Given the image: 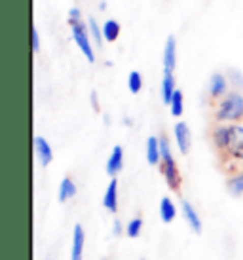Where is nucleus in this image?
Returning a JSON list of instances; mask_svg holds the SVG:
<instances>
[{"instance_id": "f257e3e1", "label": "nucleus", "mask_w": 243, "mask_h": 260, "mask_svg": "<svg viewBox=\"0 0 243 260\" xmlns=\"http://www.w3.org/2000/svg\"><path fill=\"white\" fill-rule=\"evenodd\" d=\"M213 118L217 123H239L243 120V93L228 91L222 99L215 103Z\"/></svg>"}, {"instance_id": "f03ea898", "label": "nucleus", "mask_w": 243, "mask_h": 260, "mask_svg": "<svg viewBox=\"0 0 243 260\" xmlns=\"http://www.w3.org/2000/svg\"><path fill=\"white\" fill-rule=\"evenodd\" d=\"M160 150H162V164H160V169H162V175H164L165 182L169 190L173 192H179L180 184H183V177H180L179 166L173 158L171 146H169V141L165 135L160 137Z\"/></svg>"}, {"instance_id": "7ed1b4c3", "label": "nucleus", "mask_w": 243, "mask_h": 260, "mask_svg": "<svg viewBox=\"0 0 243 260\" xmlns=\"http://www.w3.org/2000/svg\"><path fill=\"white\" fill-rule=\"evenodd\" d=\"M222 158H226L232 166H237V171L243 167V125L241 123H232V141Z\"/></svg>"}, {"instance_id": "20e7f679", "label": "nucleus", "mask_w": 243, "mask_h": 260, "mask_svg": "<svg viewBox=\"0 0 243 260\" xmlns=\"http://www.w3.org/2000/svg\"><path fill=\"white\" fill-rule=\"evenodd\" d=\"M72 30V38L78 46V50L84 53V57L89 61V63H95V50H93V42L92 37H89V29H87L86 23H78L71 27Z\"/></svg>"}, {"instance_id": "39448f33", "label": "nucleus", "mask_w": 243, "mask_h": 260, "mask_svg": "<svg viewBox=\"0 0 243 260\" xmlns=\"http://www.w3.org/2000/svg\"><path fill=\"white\" fill-rule=\"evenodd\" d=\"M232 141V123H217L211 129V143L219 154H224Z\"/></svg>"}, {"instance_id": "423d86ee", "label": "nucleus", "mask_w": 243, "mask_h": 260, "mask_svg": "<svg viewBox=\"0 0 243 260\" xmlns=\"http://www.w3.org/2000/svg\"><path fill=\"white\" fill-rule=\"evenodd\" d=\"M173 137H175V143L179 146V152L183 156H186L190 148H192V133H190V127L186 122H177L175 127H173Z\"/></svg>"}, {"instance_id": "0eeeda50", "label": "nucleus", "mask_w": 243, "mask_h": 260, "mask_svg": "<svg viewBox=\"0 0 243 260\" xmlns=\"http://www.w3.org/2000/svg\"><path fill=\"white\" fill-rule=\"evenodd\" d=\"M207 93L213 101H219L224 95L228 93V78L222 73H213L211 78H209V86H207Z\"/></svg>"}, {"instance_id": "6e6552de", "label": "nucleus", "mask_w": 243, "mask_h": 260, "mask_svg": "<svg viewBox=\"0 0 243 260\" xmlns=\"http://www.w3.org/2000/svg\"><path fill=\"white\" fill-rule=\"evenodd\" d=\"M84 243H86V232L82 224H76L72 230V245H71V260L84 258Z\"/></svg>"}, {"instance_id": "1a4fd4ad", "label": "nucleus", "mask_w": 243, "mask_h": 260, "mask_svg": "<svg viewBox=\"0 0 243 260\" xmlns=\"http://www.w3.org/2000/svg\"><path fill=\"white\" fill-rule=\"evenodd\" d=\"M33 143H35V154H36V158H38V161H40L44 167L50 166L51 161H53V150H51L50 143L44 137H40V135H36Z\"/></svg>"}, {"instance_id": "9d476101", "label": "nucleus", "mask_w": 243, "mask_h": 260, "mask_svg": "<svg viewBox=\"0 0 243 260\" xmlns=\"http://www.w3.org/2000/svg\"><path fill=\"white\" fill-rule=\"evenodd\" d=\"M103 207L108 213H118V179L112 177L108 182L105 196H103Z\"/></svg>"}, {"instance_id": "9b49d317", "label": "nucleus", "mask_w": 243, "mask_h": 260, "mask_svg": "<svg viewBox=\"0 0 243 260\" xmlns=\"http://www.w3.org/2000/svg\"><path fill=\"white\" fill-rule=\"evenodd\" d=\"M177 67V40L175 37H167L164 46V71L173 73Z\"/></svg>"}, {"instance_id": "f8f14e48", "label": "nucleus", "mask_w": 243, "mask_h": 260, "mask_svg": "<svg viewBox=\"0 0 243 260\" xmlns=\"http://www.w3.org/2000/svg\"><path fill=\"white\" fill-rule=\"evenodd\" d=\"M122 169H124V148L120 145H116L107 159V173L110 177H116Z\"/></svg>"}, {"instance_id": "ddd939ff", "label": "nucleus", "mask_w": 243, "mask_h": 260, "mask_svg": "<svg viewBox=\"0 0 243 260\" xmlns=\"http://www.w3.org/2000/svg\"><path fill=\"white\" fill-rule=\"evenodd\" d=\"M183 217H185L186 224H188L196 234H201L203 224H201V218H200V215H198V211L194 209V205L190 202H183Z\"/></svg>"}, {"instance_id": "4468645a", "label": "nucleus", "mask_w": 243, "mask_h": 260, "mask_svg": "<svg viewBox=\"0 0 243 260\" xmlns=\"http://www.w3.org/2000/svg\"><path fill=\"white\" fill-rule=\"evenodd\" d=\"M160 91H162V101H164V105H167V107H169L173 95H175V91H177V87H175V76H173V73H167V71H164V78H162Z\"/></svg>"}, {"instance_id": "2eb2a0df", "label": "nucleus", "mask_w": 243, "mask_h": 260, "mask_svg": "<svg viewBox=\"0 0 243 260\" xmlns=\"http://www.w3.org/2000/svg\"><path fill=\"white\" fill-rule=\"evenodd\" d=\"M146 161L150 166H160L162 164V150H160V137L146 139Z\"/></svg>"}, {"instance_id": "dca6fc26", "label": "nucleus", "mask_w": 243, "mask_h": 260, "mask_svg": "<svg viewBox=\"0 0 243 260\" xmlns=\"http://www.w3.org/2000/svg\"><path fill=\"white\" fill-rule=\"evenodd\" d=\"M76 192H78V188H76V182L72 181L71 177H65L63 181H61V184H59V202L61 203H67L69 200H72L74 196H76Z\"/></svg>"}, {"instance_id": "f3484780", "label": "nucleus", "mask_w": 243, "mask_h": 260, "mask_svg": "<svg viewBox=\"0 0 243 260\" xmlns=\"http://www.w3.org/2000/svg\"><path fill=\"white\" fill-rule=\"evenodd\" d=\"M175 217H177V207H175L173 200H169L165 196V198H162V202H160V218H162V222L169 224L175 220Z\"/></svg>"}, {"instance_id": "a211bd4d", "label": "nucleus", "mask_w": 243, "mask_h": 260, "mask_svg": "<svg viewBox=\"0 0 243 260\" xmlns=\"http://www.w3.org/2000/svg\"><path fill=\"white\" fill-rule=\"evenodd\" d=\"M226 190H228V194L234 196V198L243 196V167L226 181Z\"/></svg>"}, {"instance_id": "6ab92c4d", "label": "nucleus", "mask_w": 243, "mask_h": 260, "mask_svg": "<svg viewBox=\"0 0 243 260\" xmlns=\"http://www.w3.org/2000/svg\"><path fill=\"white\" fill-rule=\"evenodd\" d=\"M120 23L116 21V19H107V21L103 23V37H105V42H116L118 38H120Z\"/></svg>"}, {"instance_id": "aec40b11", "label": "nucleus", "mask_w": 243, "mask_h": 260, "mask_svg": "<svg viewBox=\"0 0 243 260\" xmlns=\"http://www.w3.org/2000/svg\"><path fill=\"white\" fill-rule=\"evenodd\" d=\"M87 29H89V37H92V42L95 48H103V42H105V37H103V27H99V23L95 17H89L87 19Z\"/></svg>"}, {"instance_id": "412c9836", "label": "nucleus", "mask_w": 243, "mask_h": 260, "mask_svg": "<svg viewBox=\"0 0 243 260\" xmlns=\"http://www.w3.org/2000/svg\"><path fill=\"white\" fill-rule=\"evenodd\" d=\"M169 110H171V114L175 116V118L183 116V112H185V97H183V91H180V89H177L175 95H173L171 103H169Z\"/></svg>"}, {"instance_id": "4be33fe9", "label": "nucleus", "mask_w": 243, "mask_h": 260, "mask_svg": "<svg viewBox=\"0 0 243 260\" xmlns=\"http://www.w3.org/2000/svg\"><path fill=\"white\" fill-rule=\"evenodd\" d=\"M143 218L141 217H135V218H131L128 222V226H126V236L131 239H135L141 236V230H143Z\"/></svg>"}, {"instance_id": "5701e85b", "label": "nucleus", "mask_w": 243, "mask_h": 260, "mask_svg": "<svg viewBox=\"0 0 243 260\" xmlns=\"http://www.w3.org/2000/svg\"><path fill=\"white\" fill-rule=\"evenodd\" d=\"M128 87L129 91L133 95H137L141 89H143V76H141V73L139 71H131L128 76Z\"/></svg>"}, {"instance_id": "b1692460", "label": "nucleus", "mask_w": 243, "mask_h": 260, "mask_svg": "<svg viewBox=\"0 0 243 260\" xmlns=\"http://www.w3.org/2000/svg\"><path fill=\"white\" fill-rule=\"evenodd\" d=\"M228 82H232V86H236L237 89H243V74L236 69L228 71Z\"/></svg>"}, {"instance_id": "393cba45", "label": "nucleus", "mask_w": 243, "mask_h": 260, "mask_svg": "<svg viewBox=\"0 0 243 260\" xmlns=\"http://www.w3.org/2000/svg\"><path fill=\"white\" fill-rule=\"evenodd\" d=\"M67 21H69L71 27L82 23V12H80V8H71V10H69V17H67Z\"/></svg>"}, {"instance_id": "a878e982", "label": "nucleus", "mask_w": 243, "mask_h": 260, "mask_svg": "<svg viewBox=\"0 0 243 260\" xmlns=\"http://www.w3.org/2000/svg\"><path fill=\"white\" fill-rule=\"evenodd\" d=\"M31 48H33V53H38V51H40V35H38V29H36V27L31 29Z\"/></svg>"}, {"instance_id": "bb28decb", "label": "nucleus", "mask_w": 243, "mask_h": 260, "mask_svg": "<svg viewBox=\"0 0 243 260\" xmlns=\"http://www.w3.org/2000/svg\"><path fill=\"white\" fill-rule=\"evenodd\" d=\"M122 230L126 232V228H122V222H120V220H114V224H112V236H114V238L122 236Z\"/></svg>"}, {"instance_id": "cd10ccee", "label": "nucleus", "mask_w": 243, "mask_h": 260, "mask_svg": "<svg viewBox=\"0 0 243 260\" xmlns=\"http://www.w3.org/2000/svg\"><path fill=\"white\" fill-rule=\"evenodd\" d=\"M141 260H144V258H141Z\"/></svg>"}]
</instances>
